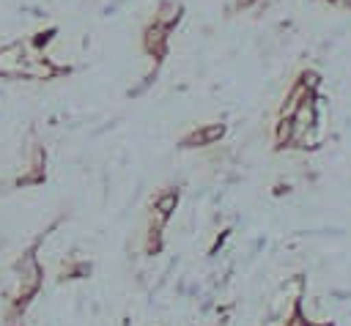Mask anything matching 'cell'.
Returning a JSON list of instances; mask_svg holds the SVG:
<instances>
[{
    "mask_svg": "<svg viewBox=\"0 0 351 326\" xmlns=\"http://www.w3.org/2000/svg\"><path fill=\"white\" fill-rule=\"evenodd\" d=\"M293 121L288 115H280L277 123H274V148H291L293 145Z\"/></svg>",
    "mask_w": 351,
    "mask_h": 326,
    "instance_id": "obj_5",
    "label": "cell"
},
{
    "mask_svg": "<svg viewBox=\"0 0 351 326\" xmlns=\"http://www.w3.org/2000/svg\"><path fill=\"white\" fill-rule=\"evenodd\" d=\"M324 3H332V0H324Z\"/></svg>",
    "mask_w": 351,
    "mask_h": 326,
    "instance_id": "obj_10",
    "label": "cell"
},
{
    "mask_svg": "<svg viewBox=\"0 0 351 326\" xmlns=\"http://www.w3.org/2000/svg\"><path fill=\"white\" fill-rule=\"evenodd\" d=\"M225 131H228L225 123H200L197 129H192L181 140V148H208V145H217L225 137Z\"/></svg>",
    "mask_w": 351,
    "mask_h": 326,
    "instance_id": "obj_3",
    "label": "cell"
},
{
    "mask_svg": "<svg viewBox=\"0 0 351 326\" xmlns=\"http://www.w3.org/2000/svg\"><path fill=\"white\" fill-rule=\"evenodd\" d=\"M255 5V0H236V8H244V11H250Z\"/></svg>",
    "mask_w": 351,
    "mask_h": 326,
    "instance_id": "obj_8",
    "label": "cell"
},
{
    "mask_svg": "<svg viewBox=\"0 0 351 326\" xmlns=\"http://www.w3.org/2000/svg\"><path fill=\"white\" fill-rule=\"evenodd\" d=\"M299 79L313 90V93H318L321 90V74L318 71H313V68H304L302 74H299Z\"/></svg>",
    "mask_w": 351,
    "mask_h": 326,
    "instance_id": "obj_7",
    "label": "cell"
},
{
    "mask_svg": "<svg viewBox=\"0 0 351 326\" xmlns=\"http://www.w3.org/2000/svg\"><path fill=\"white\" fill-rule=\"evenodd\" d=\"M304 326H332V323H324V321H307Z\"/></svg>",
    "mask_w": 351,
    "mask_h": 326,
    "instance_id": "obj_9",
    "label": "cell"
},
{
    "mask_svg": "<svg viewBox=\"0 0 351 326\" xmlns=\"http://www.w3.org/2000/svg\"><path fill=\"white\" fill-rule=\"evenodd\" d=\"M143 49L148 58L154 60H162L170 49V27H162L156 22H148L145 30H143Z\"/></svg>",
    "mask_w": 351,
    "mask_h": 326,
    "instance_id": "obj_2",
    "label": "cell"
},
{
    "mask_svg": "<svg viewBox=\"0 0 351 326\" xmlns=\"http://www.w3.org/2000/svg\"><path fill=\"white\" fill-rule=\"evenodd\" d=\"M178 192L176 189H167V192H162V195H156L154 197V203H151V208L154 211H159V214H165V216H170L176 208H178Z\"/></svg>",
    "mask_w": 351,
    "mask_h": 326,
    "instance_id": "obj_6",
    "label": "cell"
},
{
    "mask_svg": "<svg viewBox=\"0 0 351 326\" xmlns=\"http://www.w3.org/2000/svg\"><path fill=\"white\" fill-rule=\"evenodd\" d=\"M27 68L25 41H8L0 47V79H22Z\"/></svg>",
    "mask_w": 351,
    "mask_h": 326,
    "instance_id": "obj_1",
    "label": "cell"
},
{
    "mask_svg": "<svg viewBox=\"0 0 351 326\" xmlns=\"http://www.w3.org/2000/svg\"><path fill=\"white\" fill-rule=\"evenodd\" d=\"M184 16V3L181 0H159L156 8H154V22L162 25V27H176Z\"/></svg>",
    "mask_w": 351,
    "mask_h": 326,
    "instance_id": "obj_4",
    "label": "cell"
}]
</instances>
